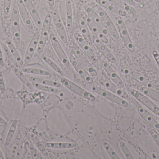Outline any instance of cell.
Here are the masks:
<instances>
[{
	"instance_id": "cell-29",
	"label": "cell",
	"mask_w": 159,
	"mask_h": 159,
	"mask_svg": "<svg viewBox=\"0 0 159 159\" xmlns=\"http://www.w3.org/2000/svg\"><path fill=\"white\" fill-rule=\"evenodd\" d=\"M18 120L16 119L13 120V122L11 123L5 140L4 146L5 147H7L12 143V140L14 138L16 130Z\"/></svg>"
},
{
	"instance_id": "cell-46",
	"label": "cell",
	"mask_w": 159,
	"mask_h": 159,
	"mask_svg": "<svg viewBox=\"0 0 159 159\" xmlns=\"http://www.w3.org/2000/svg\"><path fill=\"white\" fill-rule=\"evenodd\" d=\"M0 124L3 126H6L7 125V122L1 116H0Z\"/></svg>"
},
{
	"instance_id": "cell-14",
	"label": "cell",
	"mask_w": 159,
	"mask_h": 159,
	"mask_svg": "<svg viewBox=\"0 0 159 159\" xmlns=\"http://www.w3.org/2000/svg\"><path fill=\"white\" fill-rule=\"evenodd\" d=\"M69 60L75 71L86 82L89 84L93 83V80L91 77V75L88 72L86 69L80 64V63L77 60V59L74 55H71Z\"/></svg>"
},
{
	"instance_id": "cell-21",
	"label": "cell",
	"mask_w": 159,
	"mask_h": 159,
	"mask_svg": "<svg viewBox=\"0 0 159 159\" xmlns=\"http://www.w3.org/2000/svg\"><path fill=\"white\" fill-rule=\"evenodd\" d=\"M95 2L102 8H105L107 10L113 14L118 15L120 16H126L127 12L119 7L116 6L115 5L109 2L107 0H95Z\"/></svg>"
},
{
	"instance_id": "cell-16",
	"label": "cell",
	"mask_w": 159,
	"mask_h": 159,
	"mask_svg": "<svg viewBox=\"0 0 159 159\" xmlns=\"http://www.w3.org/2000/svg\"><path fill=\"white\" fill-rule=\"evenodd\" d=\"M73 55L91 75L93 76H97V72L95 68L91 64L80 49H74Z\"/></svg>"
},
{
	"instance_id": "cell-34",
	"label": "cell",
	"mask_w": 159,
	"mask_h": 159,
	"mask_svg": "<svg viewBox=\"0 0 159 159\" xmlns=\"http://www.w3.org/2000/svg\"><path fill=\"white\" fill-rule=\"evenodd\" d=\"M42 58L48 66H50L53 70H54L60 75L63 76L64 75V73L62 70L51 59L45 55H43L42 56Z\"/></svg>"
},
{
	"instance_id": "cell-28",
	"label": "cell",
	"mask_w": 159,
	"mask_h": 159,
	"mask_svg": "<svg viewBox=\"0 0 159 159\" xmlns=\"http://www.w3.org/2000/svg\"><path fill=\"white\" fill-rule=\"evenodd\" d=\"M107 1L115 5L116 6L121 8L129 14L134 15L136 13L135 9L132 6L130 5L122 0H107Z\"/></svg>"
},
{
	"instance_id": "cell-43",
	"label": "cell",
	"mask_w": 159,
	"mask_h": 159,
	"mask_svg": "<svg viewBox=\"0 0 159 159\" xmlns=\"http://www.w3.org/2000/svg\"><path fill=\"white\" fill-rule=\"evenodd\" d=\"M0 65L3 67L4 65V60L3 56L2 51V48L0 44Z\"/></svg>"
},
{
	"instance_id": "cell-4",
	"label": "cell",
	"mask_w": 159,
	"mask_h": 159,
	"mask_svg": "<svg viewBox=\"0 0 159 159\" xmlns=\"http://www.w3.org/2000/svg\"><path fill=\"white\" fill-rule=\"evenodd\" d=\"M11 26L14 42L17 44L20 42V22L18 7L17 5L13 7L11 13Z\"/></svg>"
},
{
	"instance_id": "cell-8",
	"label": "cell",
	"mask_w": 159,
	"mask_h": 159,
	"mask_svg": "<svg viewBox=\"0 0 159 159\" xmlns=\"http://www.w3.org/2000/svg\"><path fill=\"white\" fill-rule=\"evenodd\" d=\"M50 40L54 50L62 64L67 67L70 66V60L68 58L65 51L63 50L58 39L52 32L50 33Z\"/></svg>"
},
{
	"instance_id": "cell-38",
	"label": "cell",
	"mask_w": 159,
	"mask_h": 159,
	"mask_svg": "<svg viewBox=\"0 0 159 159\" xmlns=\"http://www.w3.org/2000/svg\"><path fill=\"white\" fill-rule=\"evenodd\" d=\"M120 146L122 150V152L124 154V156L126 158L128 159H134L133 155L131 153L130 151L129 150L126 144L123 142H120Z\"/></svg>"
},
{
	"instance_id": "cell-45",
	"label": "cell",
	"mask_w": 159,
	"mask_h": 159,
	"mask_svg": "<svg viewBox=\"0 0 159 159\" xmlns=\"http://www.w3.org/2000/svg\"><path fill=\"white\" fill-rule=\"evenodd\" d=\"M122 1L131 6H134L135 4V2L133 0H122Z\"/></svg>"
},
{
	"instance_id": "cell-1",
	"label": "cell",
	"mask_w": 159,
	"mask_h": 159,
	"mask_svg": "<svg viewBox=\"0 0 159 159\" xmlns=\"http://www.w3.org/2000/svg\"><path fill=\"white\" fill-rule=\"evenodd\" d=\"M114 18H115V22L116 24L117 27L118 33L123 41L124 44L126 46L127 49L131 53H134L135 51V49H134L133 44L131 40L130 37L129 35L127 28L125 26L123 20L122 19L120 16L117 15H114Z\"/></svg>"
},
{
	"instance_id": "cell-17",
	"label": "cell",
	"mask_w": 159,
	"mask_h": 159,
	"mask_svg": "<svg viewBox=\"0 0 159 159\" xmlns=\"http://www.w3.org/2000/svg\"><path fill=\"white\" fill-rule=\"evenodd\" d=\"M120 71L127 76L134 79L144 87L149 88L152 87V84L150 81L147 78L140 74L139 73L126 67L121 68Z\"/></svg>"
},
{
	"instance_id": "cell-20",
	"label": "cell",
	"mask_w": 159,
	"mask_h": 159,
	"mask_svg": "<svg viewBox=\"0 0 159 159\" xmlns=\"http://www.w3.org/2000/svg\"><path fill=\"white\" fill-rule=\"evenodd\" d=\"M102 66L105 72L107 74L110 79L113 81V83L120 87L121 88L125 87V85L120 77L115 72V70L106 62L103 61L102 62Z\"/></svg>"
},
{
	"instance_id": "cell-41",
	"label": "cell",
	"mask_w": 159,
	"mask_h": 159,
	"mask_svg": "<svg viewBox=\"0 0 159 159\" xmlns=\"http://www.w3.org/2000/svg\"><path fill=\"white\" fill-rule=\"evenodd\" d=\"M149 132L155 142L159 146V133H158L156 130L152 129H149Z\"/></svg>"
},
{
	"instance_id": "cell-13",
	"label": "cell",
	"mask_w": 159,
	"mask_h": 159,
	"mask_svg": "<svg viewBox=\"0 0 159 159\" xmlns=\"http://www.w3.org/2000/svg\"><path fill=\"white\" fill-rule=\"evenodd\" d=\"M92 41L97 49L107 60L111 63H115L116 62V58L106 46L104 43L94 35H92Z\"/></svg>"
},
{
	"instance_id": "cell-31",
	"label": "cell",
	"mask_w": 159,
	"mask_h": 159,
	"mask_svg": "<svg viewBox=\"0 0 159 159\" xmlns=\"http://www.w3.org/2000/svg\"><path fill=\"white\" fill-rule=\"evenodd\" d=\"M6 43L10 52L16 59V61L18 63L20 66H22L24 64V62L13 42L10 39H7L6 40Z\"/></svg>"
},
{
	"instance_id": "cell-30",
	"label": "cell",
	"mask_w": 159,
	"mask_h": 159,
	"mask_svg": "<svg viewBox=\"0 0 159 159\" xmlns=\"http://www.w3.org/2000/svg\"><path fill=\"white\" fill-rule=\"evenodd\" d=\"M28 78L31 83H38V84L54 87H60L61 86L59 83L52 81V80L39 78V77H28Z\"/></svg>"
},
{
	"instance_id": "cell-26",
	"label": "cell",
	"mask_w": 159,
	"mask_h": 159,
	"mask_svg": "<svg viewBox=\"0 0 159 159\" xmlns=\"http://www.w3.org/2000/svg\"><path fill=\"white\" fill-rule=\"evenodd\" d=\"M66 28L67 30L71 32L73 28V16L72 6L71 0H66Z\"/></svg>"
},
{
	"instance_id": "cell-35",
	"label": "cell",
	"mask_w": 159,
	"mask_h": 159,
	"mask_svg": "<svg viewBox=\"0 0 159 159\" xmlns=\"http://www.w3.org/2000/svg\"><path fill=\"white\" fill-rule=\"evenodd\" d=\"M34 87L37 89L46 91V92H50V93H57L59 92V91L57 89L54 87H50V86H46L42 84H38L36 83H32Z\"/></svg>"
},
{
	"instance_id": "cell-27",
	"label": "cell",
	"mask_w": 159,
	"mask_h": 159,
	"mask_svg": "<svg viewBox=\"0 0 159 159\" xmlns=\"http://www.w3.org/2000/svg\"><path fill=\"white\" fill-rule=\"evenodd\" d=\"M45 147L47 148H54V149H71L77 147V145L74 143H48L45 144Z\"/></svg>"
},
{
	"instance_id": "cell-6",
	"label": "cell",
	"mask_w": 159,
	"mask_h": 159,
	"mask_svg": "<svg viewBox=\"0 0 159 159\" xmlns=\"http://www.w3.org/2000/svg\"><path fill=\"white\" fill-rule=\"evenodd\" d=\"M97 11L98 15L100 16L111 36L116 40L119 39V35L118 32L109 15L101 7H97Z\"/></svg>"
},
{
	"instance_id": "cell-24",
	"label": "cell",
	"mask_w": 159,
	"mask_h": 159,
	"mask_svg": "<svg viewBox=\"0 0 159 159\" xmlns=\"http://www.w3.org/2000/svg\"><path fill=\"white\" fill-rule=\"evenodd\" d=\"M78 24L81 35L84 37V39L89 43H92V35L89 31V29L86 23L85 19L82 16H79L78 17Z\"/></svg>"
},
{
	"instance_id": "cell-19",
	"label": "cell",
	"mask_w": 159,
	"mask_h": 159,
	"mask_svg": "<svg viewBox=\"0 0 159 159\" xmlns=\"http://www.w3.org/2000/svg\"><path fill=\"white\" fill-rule=\"evenodd\" d=\"M23 1L28 12L30 15L35 25L39 28H42L43 22L35 6L31 0H23Z\"/></svg>"
},
{
	"instance_id": "cell-10",
	"label": "cell",
	"mask_w": 159,
	"mask_h": 159,
	"mask_svg": "<svg viewBox=\"0 0 159 159\" xmlns=\"http://www.w3.org/2000/svg\"><path fill=\"white\" fill-rule=\"evenodd\" d=\"M84 9L88 16L91 19L92 21L94 23V24L102 31V32L107 37H110L111 35L110 33L107 29L105 25L104 24L102 21L101 19L100 16L98 15V13L95 12L91 7L89 6L85 7Z\"/></svg>"
},
{
	"instance_id": "cell-23",
	"label": "cell",
	"mask_w": 159,
	"mask_h": 159,
	"mask_svg": "<svg viewBox=\"0 0 159 159\" xmlns=\"http://www.w3.org/2000/svg\"><path fill=\"white\" fill-rule=\"evenodd\" d=\"M138 111L140 115L143 119L144 120L154 129L159 132V124L152 117L150 114L142 106L138 107Z\"/></svg>"
},
{
	"instance_id": "cell-22",
	"label": "cell",
	"mask_w": 159,
	"mask_h": 159,
	"mask_svg": "<svg viewBox=\"0 0 159 159\" xmlns=\"http://www.w3.org/2000/svg\"><path fill=\"white\" fill-rule=\"evenodd\" d=\"M86 23L88 25V27L90 30L94 35V36L99 38V39L102 41L105 44H107L108 42L107 37L102 32V31L94 24V23L92 21L91 19L88 16L85 18Z\"/></svg>"
},
{
	"instance_id": "cell-44",
	"label": "cell",
	"mask_w": 159,
	"mask_h": 159,
	"mask_svg": "<svg viewBox=\"0 0 159 159\" xmlns=\"http://www.w3.org/2000/svg\"><path fill=\"white\" fill-rule=\"evenodd\" d=\"M152 54H153V57H154L155 60L157 62V63L159 67V54L158 53L156 50H154Z\"/></svg>"
},
{
	"instance_id": "cell-36",
	"label": "cell",
	"mask_w": 159,
	"mask_h": 159,
	"mask_svg": "<svg viewBox=\"0 0 159 159\" xmlns=\"http://www.w3.org/2000/svg\"><path fill=\"white\" fill-rule=\"evenodd\" d=\"M103 147L104 148L105 150L106 151L108 156L112 159H120L117 154L115 152V150L113 149L111 146L107 143L104 141L102 143Z\"/></svg>"
},
{
	"instance_id": "cell-49",
	"label": "cell",
	"mask_w": 159,
	"mask_h": 159,
	"mask_svg": "<svg viewBox=\"0 0 159 159\" xmlns=\"http://www.w3.org/2000/svg\"><path fill=\"white\" fill-rule=\"evenodd\" d=\"M4 158L2 150H1V148H0V159H4Z\"/></svg>"
},
{
	"instance_id": "cell-40",
	"label": "cell",
	"mask_w": 159,
	"mask_h": 159,
	"mask_svg": "<svg viewBox=\"0 0 159 159\" xmlns=\"http://www.w3.org/2000/svg\"><path fill=\"white\" fill-rule=\"evenodd\" d=\"M12 0H4L3 13L5 16H7L10 12Z\"/></svg>"
},
{
	"instance_id": "cell-37",
	"label": "cell",
	"mask_w": 159,
	"mask_h": 159,
	"mask_svg": "<svg viewBox=\"0 0 159 159\" xmlns=\"http://www.w3.org/2000/svg\"><path fill=\"white\" fill-rule=\"evenodd\" d=\"M2 45L3 48L4 50L5 53L6 55L7 56V58H9V59L11 61L12 63L14 64L15 66H16L18 68H20L21 66L16 61V59L14 58V56L12 55V53L10 52L9 50V49L7 47V45L3 44Z\"/></svg>"
},
{
	"instance_id": "cell-12",
	"label": "cell",
	"mask_w": 159,
	"mask_h": 159,
	"mask_svg": "<svg viewBox=\"0 0 159 159\" xmlns=\"http://www.w3.org/2000/svg\"><path fill=\"white\" fill-rule=\"evenodd\" d=\"M74 37L75 41L88 58L92 62L96 63L97 62V58L92 49L90 47L89 43L84 39L81 35L80 34L78 33H75V34Z\"/></svg>"
},
{
	"instance_id": "cell-39",
	"label": "cell",
	"mask_w": 159,
	"mask_h": 159,
	"mask_svg": "<svg viewBox=\"0 0 159 159\" xmlns=\"http://www.w3.org/2000/svg\"><path fill=\"white\" fill-rule=\"evenodd\" d=\"M31 139H32L35 145L37 147V148H38L41 152H43V154H44V155H45L46 154H47V153L46 151L45 150L44 148L43 147V146L42 144L40 143L38 138H37L35 135H34V134H31Z\"/></svg>"
},
{
	"instance_id": "cell-15",
	"label": "cell",
	"mask_w": 159,
	"mask_h": 159,
	"mask_svg": "<svg viewBox=\"0 0 159 159\" xmlns=\"http://www.w3.org/2000/svg\"><path fill=\"white\" fill-rule=\"evenodd\" d=\"M16 2L17 5L18 7L20 16L21 17L27 29L30 30H32L34 29V26L32 18L24 4L23 0H16Z\"/></svg>"
},
{
	"instance_id": "cell-48",
	"label": "cell",
	"mask_w": 159,
	"mask_h": 159,
	"mask_svg": "<svg viewBox=\"0 0 159 159\" xmlns=\"http://www.w3.org/2000/svg\"><path fill=\"white\" fill-rule=\"evenodd\" d=\"M90 0H81V2H80V3H81V5H84L86 4L87 3H88V2H89Z\"/></svg>"
},
{
	"instance_id": "cell-47",
	"label": "cell",
	"mask_w": 159,
	"mask_h": 159,
	"mask_svg": "<svg viewBox=\"0 0 159 159\" xmlns=\"http://www.w3.org/2000/svg\"><path fill=\"white\" fill-rule=\"evenodd\" d=\"M47 2L50 7H53L55 5V0H47Z\"/></svg>"
},
{
	"instance_id": "cell-18",
	"label": "cell",
	"mask_w": 159,
	"mask_h": 159,
	"mask_svg": "<svg viewBox=\"0 0 159 159\" xmlns=\"http://www.w3.org/2000/svg\"><path fill=\"white\" fill-rule=\"evenodd\" d=\"M99 82L102 86L106 88L107 89L112 91L113 93L116 94L118 96L124 98V99H128L129 98V95L128 93L123 90L122 88L118 86L113 82L108 81L106 79H100Z\"/></svg>"
},
{
	"instance_id": "cell-3",
	"label": "cell",
	"mask_w": 159,
	"mask_h": 159,
	"mask_svg": "<svg viewBox=\"0 0 159 159\" xmlns=\"http://www.w3.org/2000/svg\"><path fill=\"white\" fill-rule=\"evenodd\" d=\"M61 84L66 87L68 89L70 90L75 94H77L80 97L89 100L91 101H93L95 100V97L89 91L85 90L81 87L75 84L74 82L67 78L62 77L61 79Z\"/></svg>"
},
{
	"instance_id": "cell-32",
	"label": "cell",
	"mask_w": 159,
	"mask_h": 159,
	"mask_svg": "<svg viewBox=\"0 0 159 159\" xmlns=\"http://www.w3.org/2000/svg\"><path fill=\"white\" fill-rule=\"evenodd\" d=\"M138 88L141 92L144 93L147 96L159 102V93L157 91L148 87L139 86Z\"/></svg>"
},
{
	"instance_id": "cell-5",
	"label": "cell",
	"mask_w": 159,
	"mask_h": 159,
	"mask_svg": "<svg viewBox=\"0 0 159 159\" xmlns=\"http://www.w3.org/2000/svg\"><path fill=\"white\" fill-rule=\"evenodd\" d=\"M127 89L129 93H130L133 97H134L137 101L143 104L151 112L159 116V107L152 101L138 91L130 88H128Z\"/></svg>"
},
{
	"instance_id": "cell-42",
	"label": "cell",
	"mask_w": 159,
	"mask_h": 159,
	"mask_svg": "<svg viewBox=\"0 0 159 159\" xmlns=\"http://www.w3.org/2000/svg\"><path fill=\"white\" fill-rule=\"evenodd\" d=\"M5 91V84L3 77L0 72V91H1V93L3 94V93H4Z\"/></svg>"
},
{
	"instance_id": "cell-9",
	"label": "cell",
	"mask_w": 159,
	"mask_h": 159,
	"mask_svg": "<svg viewBox=\"0 0 159 159\" xmlns=\"http://www.w3.org/2000/svg\"><path fill=\"white\" fill-rule=\"evenodd\" d=\"M51 15L55 28L60 38L64 44H67L68 42V35L58 12L57 10H54Z\"/></svg>"
},
{
	"instance_id": "cell-2",
	"label": "cell",
	"mask_w": 159,
	"mask_h": 159,
	"mask_svg": "<svg viewBox=\"0 0 159 159\" xmlns=\"http://www.w3.org/2000/svg\"><path fill=\"white\" fill-rule=\"evenodd\" d=\"M52 20V15L49 13L47 14L43 23L42 30L39 37V43L36 49L38 54L43 53L44 49L46 44L49 35Z\"/></svg>"
},
{
	"instance_id": "cell-7",
	"label": "cell",
	"mask_w": 159,
	"mask_h": 159,
	"mask_svg": "<svg viewBox=\"0 0 159 159\" xmlns=\"http://www.w3.org/2000/svg\"><path fill=\"white\" fill-rule=\"evenodd\" d=\"M92 90L93 91L97 94L101 95L103 98L107 99L118 105L124 107H127L129 106V103L116 94H115L114 93L109 92L107 91L97 87H92Z\"/></svg>"
},
{
	"instance_id": "cell-25",
	"label": "cell",
	"mask_w": 159,
	"mask_h": 159,
	"mask_svg": "<svg viewBox=\"0 0 159 159\" xmlns=\"http://www.w3.org/2000/svg\"><path fill=\"white\" fill-rule=\"evenodd\" d=\"M10 69L12 72L16 75V76L19 79V80L30 90L33 89V86H32L31 82L29 80L28 77L23 74V72L20 71L19 68L12 64L10 65Z\"/></svg>"
},
{
	"instance_id": "cell-11",
	"label": "cell",
	"mask_w": 159,
	"mask_h": 159,
	"mask_svg": "<svg viewBox=\"0 0 159 159\" xmlns=\"http://www.w3.org/2000/svg\"><path fill=\"white\" fill-rule=\"evenodd\" d=\"M40 35L38 32L35 33L30 41L23 60L24 64L25 65L29 64L32 59L34 52L38 47Z\"/></svg>"
},
{
	"instance_id": "cell-51",
	"label": "cell",
	"mask_w": 159,
	"mask_h": 159,
	"mask_svg": "<svg viewBox=\"0 0 159 159\" xmlns=\"http://www.w3.org/2000/svg\"><path fill=\"white\" fill-rule=\"evenodd\" d=\"M0 14H1V8H0Z\"/></svg>"
},
{
	"instance_id": "cell-33",
	"label": "cell",
	"mask_w": 159,
	"mask_h": 159,
	"mask_svg": "<svg viewBox=\"0 0 159 159\" xmlns=\"http://www.w3.org/2000/svg\"><path fill=\"white\" fill-rule=\"evenodd\" d=\"M22 72L29 74L41 76H49L50 73L46 70L34 68H24L22 69Z\"/></svg>"
},
{
	"instance_id": "cell-50",
	"label": "cell",
	"mask_w": 159,
	"mask_h": 159,
	"mask_svg": "<svg viewBox=\"0 0 159 159\" xmlns=\"http://www.w3.org/2000/svg\"><path fill=\"white\" fill-rule=\"evenodd\" d=\"M135 2H140L142 1V0H133Z\"/></svg>"
}]
</instances>
